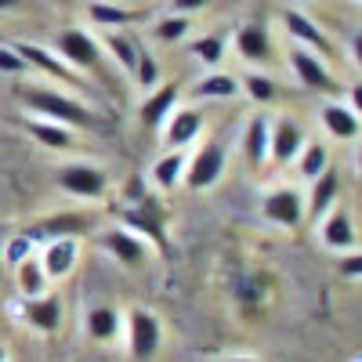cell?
<instances>
[{
	"mask_svg": "<svg viewBox=\"0 0 362 362\" xmlns=\"http://www.w3.org/2000/svg\"><path fill=\"white\" fill-rule=\"evenodd\" d=\"M18 98H22V105L33 116L54 119V124H62V127H80V131H98L102 127V116L95 109H87L83 102H76L69 90H58V87H22Z\"/></svg>",
	"mask_w": 362,
	"mask_h": 362,
	"instance_id": "1",
	"label": "cell"
},
{
	"mask_svg": "<svg viewBox=\"0 0 362 362\" xmlns=\"http://www.w3.org/2000/svg\"><path fill=\"white\" fill-rule=\"evenodd\" d=\"M54 51L66 66L80 69V73H90V76H102L105 73V62H102V44L87 33L80 25H69L54 37Z\"/></svg>",
	"mask_w": 362,
	"mask_h": 362,
	"instance_id": "2",
	"label": "cell"
},
{
	"mask_svg": "<svg viewBox=\"0 0 362 362\" xmlns=\"http://www.w3.org/2000/svg\"><path fill=\"white\" fill-rule=\"evenodd\" d=\"M225 167H228L225 145L203 141L192 156H185V174H181V185L192 189V192H206V189H214L218 181H221Z\"/></svg>",
	"mask_w": 362,
	"mask_h": 362,
	"instance_id": "3",
	"label": "cell"
},
{
	"mask_svg": "<svg viewBox=\"0 0 362 362\" xmlns=\"http://www.w3.org/2000/svg\"><path fill=\"white\" fill-rule=\"evenodd\" d=\"M305 127L297 124L293 116H279V119H268V160L290 167L297 160V153L305 148Z\"/></svg>",
	"mask_w": 362,
	"mask_h": 362,
	"instance_id": "4",
	"label": "cell"
},
{
	"mask_svg": "<svg viewBox=\"0 0 362 362\" xmlns=\"http://www.w3.org/2000/svg\"><path fill=\"white\" fill-rule=\"evenodd\" d=\"M58 185H62L66 196L76 199H102L109 189V174L95 163H66L58 170Z\"/></svg>",
	"mask_w": 362,
	"mask_h": 362,
	"instance_id": "5",
	"label": "cell"
},
{
	"mask_svg": "<svg viewBox=\"0 0 362 362\" xmlns=\"http://www.w3.org/2000/svg\"><path fill=\"white\" fill-rule=\"evenodd\" d=\"M290 69L297 73V80L305 83L308 90H315V95H334V90H341L337 76L329 73V62H322L319 54L305 51V47H290Z\"/></svg>",
	"mask_w": 362,
	"mask_h": 362,
	"instance_id": "6",
	"label": "cell"
},
{
	"mask_svg": "<svg viewBox=\"0 0 362 362\" xmlns=\"http://www.w3.org/2000/svg\"><path fill=\"white\" fill-rule=\"evenodd\" d=\"M15 51L22 54V62H25L29 69H40L44 76L62 80L66 87H83V90H90V83L83 80V73H73L54 51H47V47H40V44H18Z\"/></svg>",
	"mask_w": 362,
	"mask_h": 362,
	"instance_id": "7",
	"label": "cell"
},
{
	"mask_svg": "<svg viewBox=\"0 0 362 362\" xmlns=\"http://www.w3.org/2000/svg\"><path fill=\"white\" fill-rule=\"evenodd\" d=\"M261 210H264V218L272 225H279V228H297L300 221H305V199H300V192L293 185L272 189L261 199Z\"/></svg>",
	"mask_w": 362,
	"mask_h": 362,
	"instance_id": "8",
	"label": "cell"
},
{
	"mask_svg": "<svg viewBox=\"0 0 362 362\" xmlns=\"http://www.w3.org/2000/svg\"><path fill=\"white\" fill-rule=\"evenodd\" d=\"M283 18H286V29H290V37H293V44H297V47H305V51L319 54L322 62H334V58H337V44L329 40V37L322 33V29H319L308 15H300V11H286Z\"/></svg>",
	"mask_w": 362,
	"mask_h": 362,
	"instance_id": "9",
	"label": "cell"
},
{
	"mask_svg": "<svg viewBox=\"0 0 362 362\" xmlns=\"http://www.w3.org/2000/svg\"><path fill=\"white\" fill-rule=\"evenodd\" d=\"M124 228H131L134 235H141V239H153V243L167 254V239H163V210H160V203L148 196V199H141L138 206H131V210H124Z\"/></svg>",
	"mask_w": 362,
	"mask_h": 362,
	"instance_id": "10",
	"label": "cell"
},
{
	"mask_svg": "<svg viewBox=\"0 0 362 362\" xmlns=\"http://www.w3.org/2000/svg\"><path fill=\"white\" fill-rule=\"evenodd\" d=\"M177 98H181V87L177 83H156L148 90V98L138 105V124L145 131H160L163 119L177 109Z\"/></svg>",
	"mask_w": 362,
	"mask_h": 362,
	"instance_id": "11",
	"label": "cell"
},
{
	"mask_svg": "<svg viewBox=\"0 0 362 362\" xmlns=\"http://www.w3.org/2000/svg\"><path fill=\"white\" fill-rule=\"evenodd\" d=\"M203 134V112L199 109H174L163 127H160V141L163 148H185Z\"/></svg>",
	"mask_w": 362,
	"mask_h": 362,
	"instance_id": "12",
	"label": "cell"
},
{
	"mask_svg": "<svg viewBox=\"0 0 362 362\" xmlns=\"http://www.w3.org/2000/svg\"><path fill=\"white\" fill-rule=\"evenodd\" d=\"M127 334H131V355L134 358H153L160 341H163V329H160V319L145 308H134L131 319H127Z\"/></svg>",
	"mask_w": 362,
	"mask_h": 362,
	"instance_id": "13",
	"label": "cell"
},
{
	"mask_svg": "<svg viewBox=\"0 0 362 362\" xmlns=\"http://www.w3.org/2000/svg\"><path fill=\"white\" fill-rule=\"evenodd\" d=\"M319 239L329 247V250H358V232H355V221L344 206H334L322 214V225H319Z\"/></svg>",
	"mask_w": 362,
	"mask_h": 362,
	"instance_id": "14",
	"label": "cell"
},
{
	"mask_svg": "<svg viewBox=\"0 0 362 362\" xmlns=\"http://www.w3.org/2000/svg\"><path fill=\"white\" fill-rule=\"evenodd\" d=\"M80 257V239H47V247L40 254V268L47 279H66L76 268Z\"/></svg>",
	"mask_w": 362,
	"mask_h": 362,
	"instance_id": "15",
	"label": "cell"
},
{
	"mask_svg": "<svg viewBox=\"0 0 362 362\" xmlns=\"http://www.w3.org/2000/svg\"><path fill=\"white\" fill-rule=\"evenodd\" d=\"M341 170H334V167H326L319 177H312V199H308V206H305V214H312V218H322L326 210H334L337 206V199H341Z\"/></svg>",
	"mask_w": 362,
	"mask_h": 362,
	"instance_id": "16",
	"label": "cell"
},
{
	"mask_svg": "<svg viewBox=\"0 0 362 362\" xmlns=\"http://www.w3.org/2000/svg\"><path fill=\"white\" fill-rule=\"evenodd\" d=\"M22 312H25V322L33 329H40V334H54V329L62 326V300L54 293L22 300Z\"/></svg>",
	"mask_w": 362,
	"mask_h": 362,
	"instance_id": "17",
	"label": "cell"
},
{
	"mask_svg": "<svg viewBox=\"0 0 362 362\" xmlns=\"http://www.w3.org/2000/svg\"><path fill=\"white\" fill-rule=\"evenodd\" d=\"M22 124H25L29 138L40 141L44 148H51V153H66V148H73V145H76L73 131H69V127H62V124H54V119H44V116H25Z\"/></svg>",
	"mask_w": 362,
	"mask_h": 362,
	"instance_id": "18",
	"label": "cell"
},
{
	"mask_svg": "<svg viewBox=\"0 0 362 362\" xmlns=\"http://www.w3.org/2000/svg\"><path fill=\"white\" fill-rule=\"evenodd\" d=\"M322 127L329 138H337V141H355L362 124H358V109H348L344 102H329L322 105Z\"/></svg>",
	"mask_w": 362,
	"mask_h": 362,
	"instance_id": "19",
	"label": "cell"
},
{
	"mask_svg": "<svg viewBox=\"0 0 362 362\" xmlns=\"http://www.w3.org/2000/svg\"><path fill=\"white\" fill-rule=\"evenodd\" d=\"M102 243L119 264H141L145 261V239L134 235L131 228H109L102 235Z\"/></svg>",
	"mask_w": 362,
	"mask_h": 362,
	"instance_id": "20",
	"label": "cell"
},
{
	"mask_svg": "<svg viewBox=\"0 0 362 362\" xmlns=\"http://www.w3.org/2000/svg\"><path fill=\"white\" fill-rule=\"evenodd\" d=\"M40 232L51 235V239H80V235L90 232V218L83 210H58V214H51L40 225Z\"/></svg>",
	"mask_w": 362,
	"mask_h": 362,
	"instance_id": "21",
	"label": "cell"
},
{
	"mask_svg": "<svg viewBox=\"0 0 362 362\" xmlns=\"http://www.w3.org/2000/svg\"><path fill=\"white\" fill-rule=\"evenodd\" d=\"M235 95H239V76H232V73L214 69L203 80H196V98H203V102H228Z\"/></svg>",
	"mask_w": 362,
	"mask_h": 362,
	"instance_id": "22",
	"label": "cell"
},
{
	"mask_svg": "<svg viewBox=\"0 0 362 362\" xmlns=\"http://www.w3.org/2000/svg\"><path fill=\"white\" fill-rule=\"evenodd\" d=\"M181 174H185V153L181 148H167V153L153 163V185L170 192L181 185Z\"/></svg>",
	"mask_w": 362,
	"mask_h": 362,
	"instance_id": "23",
	"label": "cell"
},
{
	"mask_svg": "<svg viewBox=\"0 0 362 362\" xmlns=\"http://www.w3.org/2000/svg\"><path fill=\"white\" fill-rule=\"evenodd\" d=\"M243 156L257 170L268 160V116H254L243 131Z\"/></svg>",
	"mask_w": 362,
	"mask_h": 362,
	"instance_id": "24",
	"label": "cell"
},
{
	"mask_svg": "<svg viewBox=\"0 0 362 362\" xmlns=\"http://www.w3.org/2000/svg\"><path fill=\"white\" fill-rule=\"evenodd\" d=\"M235 47H239V54H243L247 62H264V58L272 54V40L264 33V25H257V22L239 29V33H235Z\"/></svg>",
	"mask_w": 362,
	"mask_h": 362,
	"instance_id": "25",
	"label": "cell"
},
{
	"mask_svg": "<svg viewBox=\"0 0 362 362\" xmlns=\"http://www.w3.org/2000/svg\"><path fill=\"white\" fill-rule=\"evenodd\" d=\"M47 283H51V279L44 276L40 261L25 257V261L15 264V286H18L22 300H29V297H44V293H47Z\"/></svg>",
	"mask_w": 362,
	"mask_h": 362,
	"instance_id": "26",
	"label": "cell"
},
{
	"mask_svg": "<svg viewBox=\"0 0 362 362\" xmlns=\"http://www.w3.org/2000/svg\"><path fill=\"white\" fill-rule=\"evenodd\" d=\"M105 51L116 58L119 69L134 76V66H138V40L134 37L119 33V29H109V33H105Z\"/></svg>",
	"mask_w": 362,
	"mask_h": 362,
	"instance_id": "27",
	"label": "cell"
},
{
	"mask_svg": "<svg viewBox=\"0 0 362 362\" xmlns=\"http://www.w3.org/2000/svg\"><path fill=\"white\" fill-rule=\"evenodd\" d=\"M87 18L105 25V29H124V25L134 22V11L112 4V0H90V4H87Z\"/></svg>",
	"mask_w": 362,
	"mask_h": 362,
	"instance_id": "28",
	"label": "cell"
},
{
	"mask_svg": "<svg viewBox=\"0 0 362 362\" xmlns=\"http://www.w3.org/2000/svg\"><path fill=\"white\" fill-rule=\"evenodd\" d=\"M297 174L305 177V181H312V177H319L326 167H329V153H326V145L322 141H305V148L297 153Z\"/></svg>",
	"mask_w": 362,
	"mask_h": 362,
	"instance_id": "29",
	"label": "cell"
},
{
	"mask_svg": "<svg viewBox=\"0 0 362 362\" xmlns=\"http://www.w3.org/2000/svg\"><path fill=\"white\" fill-rule=\"evenodd\" d=\"M87 334L95 341H112L119 334V315L109 308V305H98L87 312Z\"/></svg>",
	"mask_w": 362,
	"mask_h": 362,
	"instance_id": "30",
	"label": "cell"
},
{
	"mask_svg": "<svg viewBox=\"0 0 362 362\" xmlns=\"http://www.w3.org/2000/svg\"><path fill=\"white\" fill-rule=\"evenodd\" d=\"M192 58H196V62H203L206 69L221 66V58H225V37H221V33L196 37V40H192Z\"/></svg>",
	"mask_w": 362,
	"mask_h": 362,
	"instance_id": "31",
	"label": "cell"
},
{
	"mask_svg": "<svg viewBox=\"0 0 362 362\" xmlns=\"http://www.w3.org/2000/svg\"><path fill=\"white\" fill-rule=\"evenodd\" d=\"M239 87H243L247 98H254L257 105H268L272 98H276V80L264 76V73H247L243 80H239Z\"/></svg>",
	"mask_w": 362,
	"mask_h": 362,
	"instance_id": "32",
	"label": "cell"
},
{
	"mask_svg": "<svg viewBox=\"0 0 362 362\" xmlns=\"http://www.w3.org/2000/svg\"><path fill=\"white\" fill-rule=\"evenodd\" d=\"M192 29V15H163L160 22H156V40H163V44H177L181 37H185Z\"/></svg>",
	"mask_w": 362,
	"mask_h": 362,
	"instance_id": "33",
	"label": "cell"
},
{
	"mask_svg": "<svg viewBox=\"0 0 362 362\" xmlns=\"http://www.w3.org/2000/svg\"><path fill=\"white\" fill-rule=\"evenodd\" d=\"M134 80H138V87H141V90H153V87L160 83V66H156L153 51L138 47V66H134Z\"/></svg>",
	"mask_w": 362,
	"mask_h": 362,
	"instance_id": "34",
	"label": "cell"
},
{
	"mask_svg": "<svg viewBox=\"0 0 362 362\" xmlns=\"http://www.w3.org/2000/svg\"><path fill=\"white\" fill-rule=\"evenodd\" d=\"M0 73L4 76H25L29 66L22 62V54L15 47H0Z\"/></svg>",
	"mask_w": 362,
	"mask_h": 362,
	"instance_id": "35",
	"label": "cell"
},
{
	"mask_svg": "<svg viewBox=\"0 0 362 362\" xmlns=\"http://www.w3.org/2000/svg\"><path fill=\"white\" fill-rule=\"evenodd\" d=\"M124 199H127L131 206H138L141 199H148V181H145L141 174H131V177L124 181Z\"/></svg>",
	"mask_w": 362,
	"mask_h": 362,
	"instance_id": "36",
	"label": "cell"
},
{
	"mask_svg": "<svg viewBox=\"0 0 362 362\" xmlns=\"http://www.w3.org/2000/svg\"><path fill=\"white\" fill-rule=\"evenodd\" d=\"M337 268H341V276L358 279V276H362V254H358V250H344L341 261H337Z\"/></svg>",
	"mask_w": 362,
	"mask_h": 362,
	"instance_id": "37",
	"label": "cell"
},
{
	"mask_svg": "<svg viewBox=\"0 0 362 362\" xmlns=\"http://www.w3.org/2000/svg\"><path fill=\"white\" fill-rule=\"evenodd\" d=\"M29 250H33V239H29V235L11 239V243H8V264L15 268L18 261H25V257H29Z\"/></svg>",
	"mask_w": 362,
	"mask_h": 362,
	"instance_id": "38",
	"label": "cell"
},
{
	"mask_svg": "<svg viewBox=\"0 0 362 362\" xmlns=\"http://www.w3.org/2000/svg\"><path fill=\"white\" fill-rule=\"evenodd\" d=\"M174 15H196L199 8H206V0H174Z\"/></svg>",
	"mask_w": 362,
	"mask_h": 362,
	"instance_id": "39",
	"label": "cell"
},
{
	"mask_svg": "<svg viewBox=\"0 0 362 362\" xmlns=\"http://www.w3.org/2000/svg\"><path fill=\"white\" fill-rule=\"evenodd\" d=\"M25 0H0V11H15V8H22Z\"/></svg>",
	"mask_w": 362,
	"mask_h": 362,
	"instance_id": "40",
	"label": "cell"
},
{
	"mask_svg": "<svg viewBox=\"0 0 362 362\" xmlns=\"http://www.w3.org/2000/svg\"><path fill=\"white\" fill-rule=\"evenodd\" d=\"M0 362H8V351L4 348H0Z\"/></svg>",
	"mask_w": 362,
	"mask_h": 362,
	"instance_id": "41",
	"label": "cell"
},
{
	"mask_svg": "<svg viewBox=\"0 0 362 362\" xmlns=\"http://www.w3.org/2000/svg\"><path fill=\"white\" fill-rule=\"evenodd\" d=\"M232 362H257V358H232Z\"/></svg>",
	"mask_w": 362,
	"mask_h": 362,
	"instance_id": "42",
	"label": "cell"
}]
</instances>
